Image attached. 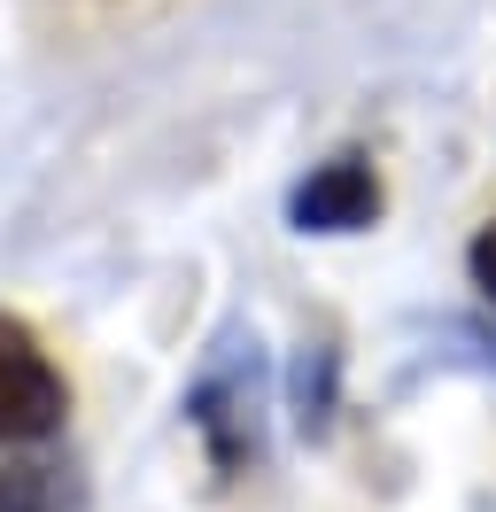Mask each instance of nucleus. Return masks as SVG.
<instances>
[{
  "label": "nucleus",
  "instance_id": "f257e3e1",
  "mask_svg": "<svg viewBox=\"0 0 496 512\" xmlns=\"http://www.w3.org/2000/svg\"><path fill=\"white\" fill-rule=\"evenodd\" d=\"M70 412V388L47 365V350L31 342V326L0 319V443H39L55 435Z\"/></svg>",
  "mask_w": 496,
  "mask_h": 512
}]
</instances>
